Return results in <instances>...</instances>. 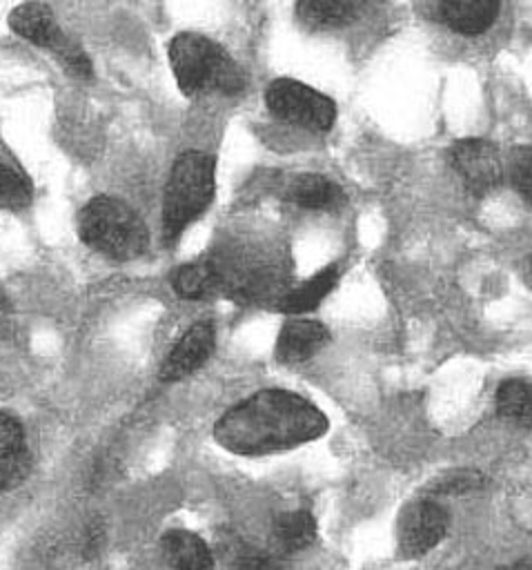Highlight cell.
I'll return each instance as SVG.
<instances>
[{
	"instance_id": "6da1fadb",
	"label": "cell",
	"mask_w": 532,
	"mask_h": 570,
	"mask_svg": "<svg viewBox=\"0 0 532 570\" xmlns=\"http://www.w3.org/2000/svg\"><path fill=\"white\" fill-rule=\"evenodd\" d=\"M325 414L289 390H260L231 405L214 425V439L243 456L272 454L318 439Z\"/></svg>"
},
{
	"instance_id": "7a4b0ae2",
	"label": "cell",
	"mask_w": 532,
	"mask_h": 570,
	"mask_svg": "<svg viewBox=\"0 0 532 570\" xmlns=\"http://www.w3.org/2000/svg\"><path fill=\"white\" fill-rule=\"evenodd\" d=\"M167 58L174 80L185 96H200L209 91L236 94L245 85L240 67L225 49L203 33H176L169 40Z\"/></svg>"
},
{
	"instance_id": "3957f363",
	"label": "cell",
	"mask_w": 532,
	"mask_h": 570,
	"mask_svg": "<svg viewBox=\"0 0 532 570\" xmlns=\"http://www.w3.org/2000/svg\"><path fill=\"white\" fill-rule=\"evenodd\" d=\"M78 234L87 247L114 261L138 258L149 245L145 220L114 196H96L78 212Z\"/></svg>"
},
{
	"instance_id": "277c9868",
	"label": "cell",
	"mask_w": 532,
	"mask_h": 570,
	"mask_svg": "<svg viewBox=\"0 0 532 570\" xmlns=\"http://www.w3.org/2000/svg\"><path fill=\"white\" fill-rule=\"evenodd\" d=\"M216 191V163L205 151H183L167 178L162 196V234L176 243L183 232L200 218Z\"/></svg>"
},
{
	"instance_id": "5b68a950",
	"label": "cell",
	"mask_w": 532,
	"mask_h": 570,
	"mask_svg": "<svg viewBox=\"0 0 532 570\" xmlns=\"http://www.w3.org/2000/svg\"><path fill=\"white\" fill-rule=\"evenodd\" d=\"M265 107L278 120L309 131H327L336 120L334 100L294 78L272 80L265 89Z\"/></svg>"
},
{
	"instance_id": "8992f818",
	"label": "cell",
	"mask_w": 532,
	"mask_h": 570,
	"mask_svg": "<svg viewBox=\"0 0 532 570\" xmlns=\"http://www.w3.org/2000/svg\"><path fill=\"white\" fill-rule=\"evenodd\" d=\"M450 160L459 178L474 194L492 191L503 178L501 154L490 140H483V138L459 140L450 151Z\"/></svg>"
},
{
	"instance_id": "52a82bcc",
	"label": "cell",
	"mask_w": 532,
	"mask_h": 570,
	"mask_svg": "<svg viewBox=\"0 0 532 570\" xmlns=\"http://www.w3.org/2000/svg\"><path fill=\"white\" fill-rule=\"evenodd\" d=\"M447 532V512L439 501L414 503L401 521V550L405 557H423L434 550Z\"/></svg>"
},
{
	"instance_id": "ba28073f",
	"label": "cell",
	"mask_w": 532,
	"mask_h": 570,
	"mask_svg": "<svg viewBox=\"0 0 532 570\" xmlns=\"http://www.w3.org/2000/svg\"><path fill=\"white\" fill-rule=\"evenodd\" d=\"M214 347H216V330L209 321H198L189 325L169 350L160 367V379L167 383H174L191 376L196 370H200L207 363Z\"/></svg>"
},
{
	"instance_id": "9c48e42d",
	"label": "cell",
	"mask_w": 532,
	"mask_h": 570,
	"mask_svg": "<svg viewBox=\"0 0 532 570\" xmlns=\"http://www.w3.org/2000/svg\"><path fill=\"white\" fill-rule=\"evenodd\" d=\"M329 332L321 321L294 316L283 323L276 338V358L283 363H301L312 358L325 343Z\"/></svg>"
},
{
	"instance_id": "30bf717a",
	"label": "cell",
	"mask_w": 532,
	"mask_h": 570,
	"mask_svg": "<svg viewBox=\"0 0 532 570\" xmlns=\"http://www.w3.org/2000/svg\"><path fill=\"white\" fill-rule=\"evenodd\" d=\"M29 472V450L22 423L0 412V492L16 488Z\"/></svg>"
},
{
	"instance_id": "8fae6325",
	"label": "cell",
	"mask_w": 532,
	"mask_h": 570,
	"mask_svg": "<svg viewBox=\"0 0 532 570\" xmlns=\"http://www.w3.org/2000/svg\"><path fill=\"white\" fill-rule=\"evenodd\" d=\"M9 27L27 42L53 51V47L67 36L56 22L53 11L40 2L18 4L9 13Z\"/></svg>"
},
{
	"instance_id": "7c38bea8",
	"label": "cell",
	"mask_w": 532,
	"mask_h": 570,
	"mask_svg": "<svg viewBox=\"0 0 532 570\" xmlns=\"http://www.w3.org/2000/svg\"><path fill=\"white\" fill-rule=\"evenodd\" d=\"M501 4L494 0H447L436 4V16L461 36H481L485 33L496 16Z\"/></svg>"
},
{
	"instance_id": "4fadbf2b",
	"label": "cell",
	"mask_w": 532,
	"mask_h": 570,
	"mask_svg": "<svg viewBox=\"0 0 532 570\" xmlns=\"http://www.w3.org/2000/svg\"><path fill=\"white\" fill-rule=\"evenodd\" d=\"M171 287L180 298L203 301L223 292V276L214 258L185 263L174 269Z\"/></svg>"
},
{
	"instance_id": "5bb4252c",
	"label": "cell",
	"mask_w": 532,
	"mask_h": 570,
	"mask_svg": "<svg viewBox=\"0 0 532 570\" xmlns=\"http://www.w3.org/2000/svg\"><path fill=\"white\" fill-rule=\"evenodd\" d=\"M162 554L174 570H214V557L209 546L189 530L165 532Z\"/></svg>"
},
{
	"instance_id": "9a60e30c",
	"label": "cell",
	"mask_w": 532,
	"mask_h": 570,
	"mask_svg": "<svg viewBox=\"0 0 532 570\" xmlns=\"http://www.w3.org/2000/svg\"><path fill=\"white\" fill-rule=\"evenodd\" d=\"M287 198L303 209L325 212L343 203V189L321 174H303L289 183Z\"/></svg>"
},
{
	"instance_id": "2e32d148",
	"label": "cell",
	"mask_w": 532,
	"mask_h": 570,
	"mask_svg": "<svg viewBox=\"0 0 532 570\" xmlns=\"http://www.w3.org/2000/svg\"><path fill=\"white\" fill-rule=\"evenodd\" d=\"M363 4L347 0H305L296 4V18L312 31L336 29L352 22Z\"/></svg>"
},
{
	"instance_id": "e0dca14e",
	"label": "cell",
	"mask_w": 532,
	"mask_h": 570,
	"mask_svg": "<svg viewBox=\"0 0 532 570\" xmlns=\"http://www.w3.org/2000/svg\"><path fill=\"white\" fill-rule=\"evenodd\" d=\"M338 283V267L336 265H327L323 269H318L316 274H312L309 278H305L301 285H296L294 289H289L283 298H280V309L287 314H305L309 309H314Z\"/></svg>"
},
{
	"instance_id": "ac0fdd59",
	"label": "cell",
	"mask_w": 532,
	"mask_h": 570,
	"mask_svg": "<svg viewBox=\"0 0 532 570\" xmlns=\"http://www.w3.org/2000/svg\"><path fill=\"white\" fill-rule=\"evenodd\" d=\"M496 410L499 414L516 425L532 428V385L523 379H508L496 390Z\"/></svg>"
},
{
	"instance_id": "d6986e66",
	"label": "cell",
	"mask_w": 532,
	"mask_h": 570,
	"mask_svg": "<svg viewBox=\"0 0 532 570\" xmlns=\"http://www.w3.org/2000/svg\"><path fill=\"white\" fill-rule=\"evenodd\" d=\"M274 534L283 550L298 552L316 539V521L307 510H289L276 517Z\"/></svg>"
},
{
	"instance_id": "ffe728a7",
	"label": "cell",
	"mask_w": 532,
	"mask_h": 570,
	"mask_svg": "<svg viewBox=\"0 0 532 570\" xmlns=\"http://www.w3.org/2000/svg\"><path fill=\"white\" fill-rule=\"evenodd\" d=\"M31 196V183L16 167L0 160V207L11 212L24 209Z\"/></svg>"
},
{
	"instance_id": "44dd1931",
	"label": "cell",
	"mask_w": 532,
	"mask_h": 570,
	"mask_svg": "<svg viewBox=\"0 0 532 570\" xmlns=\"http://www.w3.org/2000/svg\"><path fill=\"white\" fill-rule=\"evenodd\" d=\"M483 483H485V476L479 470L456 468L434 479L430 485V492L436 497H459V494H470L481 490Z\"/></svg>"
},
{
	"instance_id": "7402d4cb",
	"label": "cell",
	"mask_w": 532,
	"mask_h": 570,
	"mask_svg": "<svg viewBox=\"0 0 532 570\" xmlns=\"http://www.w3.org/2000/svg\"><path fill=\"white\" fill-rule=\"evenodd\" d=\"M227 570H285V563L276 554L240 543L229 552Z\"/></svg>"
},
{
	"instance_id": "603a6c76",
	"label": "cell",
	"mask_w": 532,
	"mask_h": 570,
	"mask_svg": "<svg viewBox=\"0 0 532 570\" xmlns=\"http://www.w3.org/2000/svg\"><path fill=\"white\" fill-rule=\"evenodd\" d=\"M51 53H53V56L58 58V62L67 69V73H71L73 78H82V80L91 78V73H93L91 60H89V56L85 53V49H82L73 38L65 36V38L53 47Z\"/></svg>"
},
{
	"instance_id": "cb8c5ba5",
	"label": "cell",
	"mask_w": 532,
	"mask_h": 570,
	"mask_svg": "<svg viewBox=\"0 0 532 570\" xmlns=\"http://www.w3.org/2000/svg\"><path fill=\"white\" fill-rule=\"evenodd\" d=\"M510 178L521 198L532 205V145H523L512 151Z\"/></svg>"
},
{
	"instance_id": "d4e9b609",
	"label": "cell",
	"mask_w": 532,
	"mask_h": 570,
	"mask_svg": "<svg viewBox=\"0 0 532 570\" xmlns=\"http://www.w3.org/2000/svg\"><path fill=\"white\" fill-rule=\"evenodd\" d=\"M496 570H532V566H530L528 561H514V563L501 566V568H496Z\"/></svg>"
},
{
	"instance_id": "484cf974",
	"label": "cell",
	"mask_w": 532,
	"mask_h": 570,
	"mask_svg": "<svg viewBox=\"0 0 532 570\" xmlns=\"http://www.w3.org/2000/svg\"><path fill=\"white\" fill-rule=\"evenodd\" d=\"M525 274H528V283L532 285V261H530V265L525 267Z\"/></svg>"
},
{
	"instance_id": "4316f807",
	"label": "cell",
	"mask_w": 532,
	"mask_h": 570,
	"mask_svg": "<svg viewBox=\"0 0 532 570\" xmlns=\"http://www.w3.org/2000/svg\"><path fill=\"white\" fill-rule=\"evenodd\" d=\"M0 303H2V292H0Z\"/></svg>"
}]
</instances>
